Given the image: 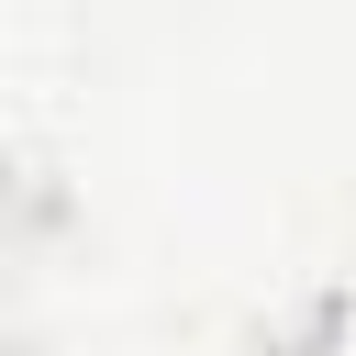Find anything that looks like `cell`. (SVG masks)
Here are the masks:
<instances>
[{
  "mask_svg": "<svg viewBox=\"0 0 356 356\" xmlns=\"http://www.w3.org/2000/svg\"><path fill=\"white\" fill-rule=\"evenodd\" d=\"M11 356H44V345H11Z\"/></svg>",
  "mask_w": 356,
  "mask_h": 356,
  "instance_id": "6da1fadb",
  "label": "cell"
}]
</instances>
